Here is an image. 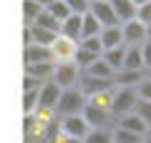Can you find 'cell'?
Listing matches in <instances>:
<instances>
[{"label":"cell","mask_w":151,"mask_h":143,"mask_svg":"<svg viewBox=\"0 0 151 143\" xmlns=\"http://www.w3.org/2000/svg\"><path fill=\"white\" fill-rule=\"evenodd\" d=\"M98 40H101L103 50H108V48H116V45H124V33H121V25L101 28V33H98Z\"/></svg>","instance_id":"9a60e30c"},{"label":"cell","mask_w":151,"mask_h":143,"mask_svg":"<svg viewBox=\"0 0 151 143\" xmlns=\"http://www.w3.org/2000/svg\"><path fill=\"white\" fill-rule=\"evenodd\" d=\"M48 60H53L50 48H45V45H35V43H25V65H33V63H48Z\"/></svg>","instance_id":"5bb4252c"},{"label":"cell","mask_w":151,"mask_h":143,"mask_svg":"<svg viewBox=\"0 0 151 143\" xmlns=\"http://www.w3.org/2000/svg\"><path fill=\"white\" fill-rule=\"evenodd\" d=\"M63 3L70 8V13H78V15L88 13V5H91V0H63Z\"/></svg>","instance_id":"83f0119b"},{"label":"cell","mask_w":151,"mask_h":143,"mask_svg":"<svg viewBox=\"0 0 151 143\" xmlns=\"http://www.w3.org/2000/svg\"><path fill=\"white\" fill-rule=\"evenodd\" d=\"M108 3H111L113 13H116L119 25H121V23H126V20H134V18H136V5L131 3V0H108Z\"/></svg>","instance_id":"2e32d148"},{"label":"cell","mask_w":151,"mask_h":143,"mask_svg":"<svg viewBox=\"0 0 151 143\" xmlns=\"http://www.w3.org/2000/svg\"><path fill=\"white\" fill-rule=\"evenodd\" d=\"M83 118H86V123L91 128H103L108 123V118H111V111L108 108H101L96 106V103H91L86 98V106H83Z\"/></svg>","instance_id":"ba28073f"},{"label":"cell","mask_w":151,"mask_h":143,"mask_svg":"<svg viewBox=\"0 0 151 143\" xmlns=\"http://www.w3.org/2000/svg\"><path fill=\"white\" fill-rule=\"evenodd\" d=\"M50 80H53L58 88H63V90L73 88V85L78 83V65H76L73 60H55Z\"/></svg>","instance_id":"7a4b0ae2"},{"label":"cell","mask_w":151,"mask_h":143,"mask_svg":"<svg viewBox=\"0 0 151 143\" xmlns=\"http://www.w3.org/2000/svg\"><path fill=\"white\" fill-rule=\"evenodd\" d=\"M53 63H55V60L25 65V75H30V78H35V80H40V83H45V80H50V75H53Z\"/></svg>","instance_id":"e0dca14e"},{"label":"cell","mask_w":151,"mask_h":143,"mask_svg":"<svg viewBox=\"0 0 151 143\" xmlns=\"http://www.w3.org/2000/svg\"><path fill=\"white\" fill-rule=\"evenodd\" d=\"M121 70H144V60H141V48L139 45H126V55H124Z\"/></svg>","instance_id":"ac0fdd59"},{"label":"cell","mask_w":151,"mask_h":143,"mask_svg":"<svg viewBox=\"0 0 151 143\" xmlns=\"http://www.w3.org/2000/svg\"><path fill=\"white\" fill-rule=\"evenodd\" d=\"M141 60H144V70H151V38H146L141 43Z\"/></svg>","instance_id":"f1b7e54d"},{"label":"cell","mask_w":151,"mask_h":143,"mask_svg":"<svg viewBox=\"0 0 151 143\" xmlns=\"http://www.w3.org/2000/svg\"><path fill=\"white\" fill-rule=\"evenodd\" d=\"M134 111L151 126V101H136V108H134Z\"/></svg>","instance_id":"f546056e"},{"label":"cell","mask_w":151,"mask_h":143,"mask_svg":"<svg viewBox=\"0 0 151 143\" xmlns=\"http://www.w3.org/2000/svg\"><path fill=\"white\" fill-rule=\"evenodd\" d=\"M136 20H141L146 28H151V0L136 8Z\"/></svg>","instance_id":"4316f807"},{"label":"cell","mask_w":151,"mask_h":143,"mask_svg":"<svg viewBox=\"0 0 151 143\" xmlns=\"http://www.w3.org/2000/svg\"><path fill=\"white\" fill-rule=\"evenodd\" d=\"M40 10H43V8L38 5L35 0H23V18H25L28 25H30V23L38 18V13H40Z\"/></svg>","instance_id":"cb8c5ba5"},{"label":"cell","mask_w":151,"mask_h":143,"mask_svg":"<svg viewBox=\"0 0 151 143\" xmlns=\"http://www.w3.org/2000/svg\"><path fill=\"white\" fill-rule=\"evenodd\" d=\"M119 128H126V131H131V133L146 136L151 126H149V123H146V121H144V118H141L136 111H131V113H124V116H121V121H119Z\"/></svg>","instance_id":"7c38bea8"},{"label":"cell","mask_w":151,"mask_h":143,"mask_svg":"<svg viewBox=\"0 0 151 143\" xmlns=\"http://www.w3.org/2000/svg\"><path fill=\"white\" fill-rule=\"evenodd\" d=\"M60 90L63 88H58L53 80L40 83V88H38V106L35 108H40V111H55L58 98H60Z\"/></svg>","instance_id":"5b68a950"},{"label":"cell","mask_w":151,"mask_h":143,"mask_svg":"<svg viewBox=\"0 0 151 143\" xmlns=\"http://www.w3.org/2000/svg\"><path fill=\"white\" fill-rule=\"evenodd\" d=\"M124 55H126V45H116V48H108V50H103L101 58L106 60V63L111 65L116 73H119L121 65H124Z\"/></svg>","instance_id":"d6986e66"},{"label":"cell","mask_w":151,"mask_h":143,"mask_svg":"<svg viewBox=\"0 0 151 143\" xmlns=\"http://www.w3.org/2000/svg\"><path fill=\"white\" fill-rule=\"evenodd\" d=\"M134 90H136V98L139 101H151V78H141L134 85Z\"/></svg>","instance_id":"484cf974"},{"label":"cell","mask_w":151,"mask_h":143,"mask_svg":"<svg viewBox=\"0 0 151 143\" xmlns=\"http://www.w3.org/2000/svg\"><path fill=\"white\" fill-rule=\"evenodd\" d=\"M35 3H38V5H40V8H48L50 3H53V0H35Z\"/></svg>","instance_id":"4dcf8cb0"},{"label":"cell","mask_w":151,"mask_h":143,"mask_svg":"<svg viewBox=\"0 0 151 143\" xmlns=\"http://www.w3.org/2000/svg\"><path fill=\"white\" fill-rule=\"evenodd\" d=\"M81 143H113L111 133L106 131V128H91V131L83 136Z\"/></svg>","instance_id":"44dd1931"},{"label":"cell","mask_w":151,"mask_h":143,"mask_svg":"<svg viewBox=\"0 0 151 143\" xmlns=\"http://www.w3.org/2000/svg\"><path fill=\"white\" fill-rule=\"evenodd\" d=\"M76 45H78V40H70V38L58 35L53 43H50V53H53V60H73Z\"/></svg>","instance_id":"9c48e42d"},{"label":"cell","mask_w":151,"mask_h":143,"mask_svg":"<svg viewBox=\"0 0 151 143\" xmlns=\"http://www.w3.org/2000/svg\"><path fill=\"white\" fill-rule=\"evenodd\" d=\"M101 33V23L91 15V13H83V23H81V38H93ZM78 38V40H81Z\"/></svg>","instance_id":"ffe728a7"},{"label":"cell","mask_w":151,"mask_h":143,"mask_svg":"<svg viewBox=\"0 0 151 143\" xmlns=\"http://www.w3.org/2000/svg\"><path fill=\"white\" fill-rule=\"evenodd\" d=\"M83 70H86L88 78H98V80H113V75H116V70H113L111 65L101 58V55H98V58H93Z\"/></svg>","instance_id":"8fae6325"},{"label":"cell","mask_w":151,"mask_h":143,"mask_svg":"<svg viewBox=\"0 0 151 143\" xmlns=\"http://www.w3.org/2000/svg\"><path fill=\"white\" fill-rule=\"evenodd\" d=\"M131 3H134V5L139 8V5H144V3H149V0H131Z\"/></svg>","instance_id":"1f68e13d"},{"label":"cell","mask_w":151,"mask_h":143,"mask_svg":"<svg viewBox=\"0 0 151 143\" xmlns=\"http://www.w3.org/2000/svg\"><path fill=\"white\" fill-rule=\"evenodd\" d=\"M78 45H81L83 50H88V53H93V55H101V53H103V45H101V40H98V35H93V38H81Z\"/></svg>","instance_id":"d4e9b609"},{"label":"cell","mask_w":151,"mask_h":143,"mask_svg":"<svg viewBox=\"0 0 151 143\" xmlns=\"http://www.w3.org/2000/svg\"><path fill=\"white\" fill-rule=\"evenodd\" d=\"M43 10H48V13H50V15H53V18H55V20H58V23H63L65 18L70 15V8L65 5L63 0H53V3H50L48 8H43Z\"/></svg>","instance_id":"603a6c76"},{"label":"cell","mask_w":151,"mask_h":143,"mask_svg":"<svg viewBox=\"0 0 151 143\" xmlns=\"http://www.w3.org/2000/svg\"><path fill=\"white\" fill-rule=\"evenodd\" d=\"M58 38V33L50 30V28H40V25H28V33H25V43H35V45H45L50 48V43Z\"/></svg>","instance_id":"30bf717a"},{"label":"cell","mask_w":151,"mask_h":143,"mask_svg":"<svg viewBox=\"0 0 151 143\" xmlns=\"http://www.w3.org/2000/svg\"><path fill=\"white\" fill-rule=\"evenodd\" d=\"M113 143H144V136H139V133H131L126 131V128H116V131L111 133Z\"/></svg>","instance_id":"7402d4cb"},{"label":"cell","mask_w":151,"mask_h":143,"mask_svg":"<svg viewBox=\"0 0 151 143\" xmlns=\"http://www.w3.org/2000/svg\"><path fill=\"white\" fill-rule=\"evenodd\" d=\"M88 13L101 23V28H108V25H119L116 20V13H113L111 3L108 0H91V5H88Z\"/></svg>","instance_id":"52a82bcc"},{"label":"cell","mask_w":151,"mask_h":143,"mask_svg":"<svg viewBox=\"0 0 151 143\" xmlns=\"http://www.w3.org/2000/svg\"><path fill=\"white\" fill-rule=\"evenodd\" d=\"M121 33H124V45H141L149 38V28L141 20H136V18L121 23Z\"/></svg>","instance_id":"8992f818"},{"label":"cell","mask_w":151,"mask_h":143,"mask_svg":"<svg viewBox=\"0 0 151 143\" xmlns=\"http://www.w3.org/2000/svg\"><path fill=\"white\" fill-rule=\"evenodd\" d=\"M58 131L63 133V136H68V138L83 141V136L91 131V126L86 123L83 113H76V116H63V121H60V128H58Z\"/></svg>","instance_id":"277c9868"},{"label":"cell","mask_w":151,"mask_h":143,"mask_svg":"<svg viewBox=\"0 0 151 143\" xmlns=\"http://www.w3.org/2000/svg\"><path fill=\"white\" fill-rule=\"evenodd\" d=\"M81 23H83V15L70 13V15L58 25V35L70 38V40H78V38H81Z\"/></svg>","instance_id":"4fadbf2b"},{"label":"cell","mask_w":151,"mask_h":143,"mask_svg":"<svg viewBox=\"0 0 151 143\" xmlns=\"http://www.w3.org/2000/svg\"><path fill=\"white\" fill-rule=\"evenodd\" d=\"M83 106H86V95H83V90L65 88V90H60V98H58L55 111H58L60 116H76V113H83Z\"/></svg>","instance_id":"6da1fadb"},{"label":"cell","mask_w":151,"mask_h":143,"mask_svg":"<svg viewBox=\"0 0 151 143\" xmlns=\"http://www.w3.org/2000/svg\"><path fill=\"white\" fill-rule=\"evenodd\" d=\"M149 143H151V138H149Z\"/></svg>","instance_id":"d6a6232c"},{"label":"cell","mask_w":151,"mask_h":143,"mask_svg":"<svg viewBox=\"0 0 151 143\" xmlns=\"http://www.w3.org/2000/svg\"><path fill=\"white\" fill-rule=\"evenodd\" d=\"M136 90L134 88H116L111 93V116H124L136 108Z\"/></svg>","instance_id":"3957f363"}]
</instances>
